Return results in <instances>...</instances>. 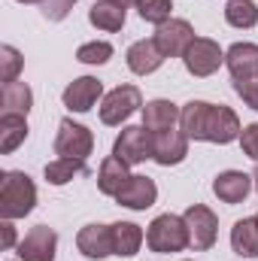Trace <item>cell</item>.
<instances>
[{"mask_svg": "<svg viewBox=\"0 0 258 261\" xmlns=\"http://www.w3.org/2000/svg\"><path fill=\"white\" fill-rule=\"evenodd\" d=\"M179 128L186 130L189 140L200 143H234L240 140V119L231 107L225 103H207V100H189L179 113Z\"/></svg>", "mask_w": 258, "mask_h": 261, "instance_id": "6da1fadb", "label": "cell"}, {"mask_svg": "<svg viewBox=\"0 0 258 261\" xmlns=\"http://www.w3.org/2000/svg\"><path fill=\"white\" fill-rule=\"evenodd\" d=\"M37 206V186L21 170L0 173V216L3 219H24Z\"/></svg>", "mask_w": 258, "mask_h": 261, "instance_id": "7a4b0ae2", "label": "cell"}, {"mask_svg": "<svg viewBox=\"0 0 258 261\" xmlns=\"http://www.w3.org/2000/svg\"><path fill=\"white\" fill-rule=\"evenodd\" d=\"M146 246L158 255H170V252H183L189 246V228L183 216L173 213H161L152 219V225L146 228Z\"/></svg>", "mask_w": 258, "mask_h": 261, "instance_id": "3957f363", "label": "cell"}, {"mask_svg": "<svg viewBox=\"0 0 258 261\" xmlns=\"http://www.w3.org/2000/svg\"><path fill=\"white\" fill-rule=\"evenodd\" d=\"M183 219H186V228H189V246L197 249V252L213 249V243L219 237V219H216V213L210 206H203V203H192L183 213Z\"/></svg>", "mask_w": 258, "mask_h": 261, "instance_id": "277c9868", "label": "cell"}, {"mask_svg": "<svg viewBox=\"0 0 258 261\" xmlns=\"http://www.w3.org/2000/svg\"><path fill=\"white\" fill-rule=\"evenodd\" d=\"M140 107H143L140 88L137 85H119V88H113L104 97V103H100V122L110 125V128H116V125L128 122Z\"/></svg>", "mask_w": 258, "mask_h": 261, "instance_id": "5b68a950", "label": "cell"}, {"mask_svg": "<svg viewBox=\"0 0 258 261\" xmlns=\"http://www.w3.org/2000/svg\"><path fill=\"white\" fill-rule=\"evenodd\" d=\"M183 64L186 70L197 76V79H203V76H213L219 67L225 64V52H222V46L216 43V40H210V37H194L192 46L186 49V55H183Z\"/></svg>", "mask_w": 258, "mask_h": 261, "instance_id": "8992f818", "label": "cell"}, {"mask_svg": "<svg viewBox=\"0 0 258 261\" xmlns=\"http://www.w3.org/2000/svg\"><path fill=\"white\" fill-rule=\"evenodd\" d=\"M113 155L122 158L128 167L143 164L146 158H152V130L146 125H128L113 143Z\"/></svg>", "mask_w": 258, "mask_h": 261, "instance_id": "52a82bcc", "label": "cell"}, {"mask_svg": "<svg viewBox=\"0 0 258 261\" xmlns=\"http://www.w3.org/2000/svg\"><path fill=\"white\" fill-rule=\"evenodd\" d=\"M91 149H94V134L85 125H79L73 119H64L58 125V137H55V155L58 158H79V161H85L91 155Z\"/></svg>", "mask_w": 258, "mask_h": 261, "instance_id": "ba28073f", "label": "cell"}, {"mask_svg": "<svg viewBox=\"0 0 258 261\" xmlns=\"http://www.w3.org/2000/svg\"><path fill=\"white\" fill-rule=\"evenodd\" d=\"M152 40H155V46L161 49L164 58H183L186 49L192 46V40H194V28L186 18H170V21L155 28Z\"/></svg>", "mask_w": 258, "mask_h": 261, "instance_id": "9c48e42d", "label": "cell"}, {"mask_svg": "<svg viewBox=\"0 0 258 261\" xmlns=\"http://www.w3.org/2000/svg\"><path fill=\"white\" fill-rule=\"evenodd\" d=\"M186 155H189V137H186V130L167 128V130H155L152 134V161H158L161 167L183 164Z\"/></svg>", "mask_w": 258, "mask_h": 261, "instance_id": "30bf717a", "label": "cell"}, {"mask_svg": "<svg viewBox=\"0 0 258 261\" xmlns=\"http://www.w3.org/2000/svg\"><path fill=\"white\" fill-rule=\"evenodd\" d=\"M55 249H58V234L49 225H37L18 243V258L21 261H55Z\"/></svg>", "mask_w": 258, "mask_h": 261, "instance_id": "8fae6325", "label": "cell"}, {"mask_svg": "<svg viewBox=\"0 0 258 261\" xmlns=\"http://www.w3.org/2000/svg\"><path fill=\"white\" fill-rule=\"evenodd\" d=\"M100 94H104L100 79H94V76H79V79H73L64 88L61 100H64V107L70 113H88V110L100 100Z\"/></svg>", "mask_w": 258, "mask_h": 261, "instance_id": "7c38bea8", "label": "cell"}, {"mask_svg": "<svg viewBox=\"0 0 258 261\" xmlns=\"http://www.w3.org/2000/svg\"><path fill=\"white\" fill-rule=\"evenodd\" d=\"M76 249L91 261L113 255V231H110V225H85L76 234Z\"/></svg>", "mask_w": 258, "mask_h": 261, "instance_id": "4fadbf2b", "label": "cell"}, {"mask_svg": "<svg viewBox=\"0 0 258 261\" xmlns=\"http://www.w3.org/2000/svg\"><path fill=\"white\" fill-rule=\"evenodd\" d=\"M252 176L249 173H243V170H225V173H219L216 179H213V195L219 197L222 203H243L246 195L252 192Z\"/></svg>", "mask_w": 258, "mask_h": 261, "instance_id": "5bb4252c", "label": "cell"}, {"mask_svg": "<svg viewBox=\"0 0 258 261\" xmlns=\"http://www.w3.org/2000/svg\"><path fill=\"white\" fill-rule=\"evenodd\" d=\"M225 67L231 70V79L234 82L255 79L258 76V46L255 43H234L225 52Z\"/></svg>", "mask_w": 258, "mask_h": 261, "instance_id": "9a60e30c", "label": "cell"}, {"mask_svg": "<svg viewBox=\"0 0 258 261\" xmlns=\"http://www.w3.org/2000/svg\"><path fill=\"white\" fill-rule=\"evenodd\" d=\"M116 200L122 203V206H128V210H149L155 200H158V186L149 179V176H140V173H134L128 179V186L116 195Z\"/></svg>", "mask_w": 258, "mask_h": 261, "instance_id": "2e32d148", "label": "cell"}, {"mask_svg": "<svg viewBox=\"0 0 258 261\" xmlns=\"http://www.w3.org/2000/svg\"><path fill=\"white\" fill-rule=\"evenodd\" d=\"M125 61H128L131 73H137V76H149V73H155L158 67L164 64V55H161V49L155 46V40H137V43L128 49Z\"/></svg>", "mask_w": 258, "mask_h": 261, "instance_id": "e0dca14e", "label": "cell"}, {"mask_svg": "<svg viewBox=\"0 0 258 261\" xmlns=\"http://www.w3.org/2000/svg\"><path fill=\"white\" fill-rule=\"evenodd\" d=\"M131 176H134V173L128 170V164H125L122 158L110 155V158L100 161V170H97V189H100L107 197H116L125 186H128Z\"/></svg>", "mask_w": 258, "mask_h": 261, "instance_id": "ac0fdd59", "label": "cell"}, {"mask_svg": "<svg viewBox=\"0 0 258 261\" xmlns=\"http://www.w3.org/2000/svg\"><path fill=\"white\" fill-rule=\"evenodd\" d=\"M110 231H113V255H119V258H134L146 240L143 228L134 222H116V225H110Z\"/></svg>", "mask_w": 258, "mask_h": 261, "instance_id": "d6986e66", "label": "cell"}, {"mask_svg": "<svg viewBox=\"0 0 258 261\" xmlns=\"http://www.w3.org/2000/svg\"><path fill=\"white\" fill-rule=\"evenodd\" d=\"M231 249L240 258H258V216L234 222V228H231Z\"/></svg>", "mask_w": 258, "mask_h": 261, "instance_id": "ffe728a7", "label": "cell"}, {"mask_svg": "<svg viewBox=\"0 0 258 261\" xmlns=\"http://www.w3.org/2000/svg\"><path fill=\"white\" fill-rule=\"evenodd\" d=\"M179 107L173 103V100H164V97H158V100H149L146 107H143V125L152 130H167L173 128L176 122H179Z\"/></svg>", "mask_w": 258, "mask_h": 261, "instance_id": "44dd1931", "label": "cell"}, {"mask_svg": "<svg viewBox=\"0 0 258 261\" xmlns=\"http://www.w3.org/2000/svg\"><path fill=\"white\" fill-rule=\"evenodd\" d=\"M0 103H3V116H24L28 119V113L34 107V91L18 79L6 82L0 88Z\"/></svg>", "mask_w": 258, "mask_h": 261, "instance_id": "7402d4cb", "label": "cell"}, {"mask_svg": "<svg viewBox=\"0 0 258 261\" xmlns=\"http://www.w3.org/2000/svg\"><path fill=\"white\" fill-rule=\"evenodd\" d=\"M88 21L97 28V31H107V34H116L125 28V6L113 3V0H97L91 9H88Z\"/></svg>", "mask_w": 258, "mask_h": 261, "instance_id": "603a6c76", "label": "cell"}, {"mask_svg": "<svg viewBox=\"0 0 258 261\" xmlns=\"http://www.w3.org/2000/svg\"><path fill=\"white\" fill-rule=\"evenodd\" d=\"M28 140V119L24 116H0V152L9 155Z\"/></svg>", "mask_w": 258, "mask_h": 261, "instance_id": "cb8c5ba5", "label": "cell"}, {"mask_svg": "<svg viewBox=\"0 0 258 261\" xmlns=\"http://www.w3.org/2000/svg\"><path fill=\"white\" fill-rule=\"evenodd\" d=\"M88 167H85V161H79V158H55L52 164H46V182H52V186H67L73 176H82Z\"/></svg>", "mask_w": 258, "mask_h": 261, "instance_id": "d4e9b609", "label": "cell"}, {"mask_svg": "<svg viewBox=\"0 0 258 261\" xmlns=\"http://www.w3.org/2000/svg\"><path fill=\"white\" fill-rule=\"evenodd\" d=\"M225 21L231 28H255L258 24V6L252 0H228L225 6Z\"/></svg>", "mask_w": 258, "mask_h": 261, "instance_id": "484cf974", "label": "cell"}, {"mask_svg": "<svg viewBox=\"0 0 258 261\" xmlns=\"http://www.w3.org/2000/svg\"><path fill=\"white\" fill-rule=\"evenodd\" d=\"M137 12L143 21L149 24H164L170 21V12H173V0H137Z\"/></svg>", "mask_w": 258, "mask_h": 261, "instance_id": "4316f807", "label": "cell"}, {"mask_svg": "<svg viewBox=\"0 0 258 261\" xmlns=\"http://www.w3.org/2000/svg\"><path fill=\"white\" fill-rule=\"evenodd\" d=\"M113 58V46L107 40H94V43H82L76 49V61L82 64H107Z\"/></svg>", "mask_w": 258, "mask_h": 261, "instance_id": "83f0119b", "label": "cell"}, {"mask_svg": "<svg viewBox=\"0 0 258 261\" xmlns=\"http://www.w3.org/2000/svg\"><path fill=\"white\" fill-rule=\"evenodd\" d=\"M21 52L15 46H0V82H15L18 73H21Z\"/></svg>", "mask_w": 258, "mask_h": 261, "instance_id": "f1b7e54d", "label": "cell"}, {"mask_svg": "<svg viewBox=\"0 0 258 261\" xmlns=\"http://www.w3.org/2000/svg\"><path fill=\"white\" fill-rule=\"evenodd\" d=\"M240 149H243V155H249L258 164V122H252V125H246L240 130Z\"/></svg>", "mask_w": 258, "mask_h": 261, "instance_id": "f546056e", "label": "cell"}, {"mask_svg": "<svg viewBox=\"0 0 258 261\" xmlns=\"http://www.w3.org/2000/svg\"><path fill=\"white\" fill-rule=\"evenodd\" d=\"M234 91L243 97V103H246L249 110H255V113H258V76H255V79H243V82H234Z\"/></svg>", "mask_w": 258, "mask_h": 261, "instance_id": "4dcf8cb0", "label": "cell"}, {"mask_svg": "<svg viewBox=\"0 0 258 261\" xmlns=\"http://www.w3.org/2000/svg\"><path fill=\"white\" fill-rule=\"evenodd\" d=\"M73 3L76 0H46L43 3V12H46L49 21H64L67 15H70V9H73Z\"/></svg>", "mask_w": 258, "mask_h": 261, "instance_id": "1f68e13d", "label": "cell"}, {"mask_svg": "<svg viewBox=\"0 0 258 261\" xmlns=\"http://www.w3.org/2000/svg\"><path fill=\"white\" fill-rule=\"evenodd\" d=\"M0 231H3V249H12V246H15V228H12V222L3 219Z\"/></svg>", "mask_w": 258, "mask_h": 261, "instance_id": "d6a6232c", "label": "cell"}, {"mask_svg": "<svg viewBox=\"0 0 258 261\" xmlns=\"http://www.w3.org/2000/svg\"><path fill=\"white\" fill-rule=\"evenodd\" d=\"M113 3H119V6H131V3H137V0H113Z\"/></svg>", "mask_w": 258, "mask_h": 261, "instance_id": "836d02e7", "label": "cell"}, {"mask_svg": "<svg viewBox=\"0 0 258 261\" xmlns=\"http://www.w3.org/2000/svg\"><path fill=\"white\" fill-rule=\"evenodd\" d=\"M252 182H255V192H258V164H255V170H252Z\"/></svg>", "mask_w": 258, "mask_h": 261, "instance_id": "e575fe53", "label": "cell"}, {"mask_svg": "<svg viewBox=\"0 0 258 261\" xmlns=\"http://www.w3.org/2000/svg\"><path fill=\"white\" fill-rule=\"evenodd\" d=\"M18 3H46V0H18Z\"/></svg>", "mask_w": 258, "mask_h": 261, "instance_id": "d590c367", "label": "cell"}]
</instances>
